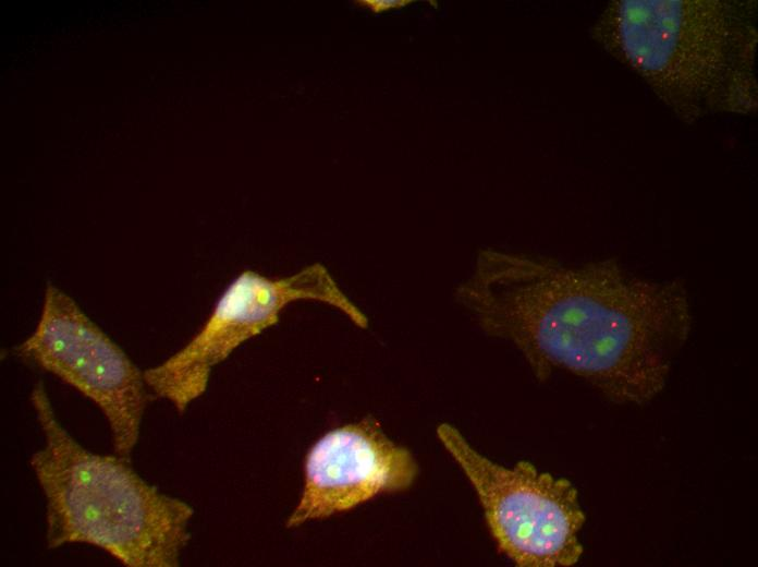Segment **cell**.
Masks as SVG:
<instances>
[{
	"mask_svg": "<svg viewBox=\"0 0 758 567\" xmlns=\"http://www.w3.org/2000/svg\"><path fill=\"white\" fill-rule=\"evenodd\" d=\"M454 298L488 336L514 345L539 381L567 371L620 403L663 389L692 326L682 285L611 260L567 267L487 249Z\"/></svg>",
	"mask_w": 758,
	"mask_h": 567,
	"instance_id": "obj_1",
	"label": "cell"
},
{
	"mask_svg": "<svg viewBox=\"0 0 758 567\" xmlns=\"http://www.w3.org/2000/svg\"><path fill=\"white\" fill-rule=\"evenodd\" d=\"M756 1L615 0L594 40L680 120L757 111Z\"/></svg>",
	"mask_w": 758,
	"mask_h": 567,
	"instance_id": "obj_2",
	"label": "cell"
},
{
	"mask_svg": "<svg viewBox=\"0 0 758 567\" xmlns=\"http://www.w3.org/2000/svg\"><path fill=\"white\" fill-rule=\"evenodd\" d=\"M30 403L44 444L29 459L45 498L48 548L83 544L127 567H176L194 508L146 481L119 455L80 444L59 421L46 386Z\"/></svg>",
	"mask_w": 758,
	"mask_h": 567,
	"instance_id": "obj_3",
	"label": "cell"
},
{
	"mask_svg": "<svg viewBox=\"0 0 758 567\" xmlns=\"http://www.w3.org/2000/svg\"><path fill=\"white\" fill-rule=\"evenodd\" d=\"M297 301L330 305L358 328L368 327L366 314L320 263L283 277L247 268L227 285L200 328L181 349L144 371L149 390L183 413L206 393L213 367L278 324L282 311Z\"/></svg>",
	"mask_w": 758,
	"mask_h": 567,
	"instance_id": "obj_4",
	"label": "cell"
},
{
	"mask_svg": "<svg viewBox=\"0 0 758 567\" xmlns=\"http://www.w3.org/2000/svg\"><path fill=\"white\" fill-rule=\"evenodd\" d=\"M437 436L474 487L499 551L521 567H568L578 562L585 515L566 479L527 461L513 467L478 453L453 425Z\"/></svg>",
	"mask_w": 758,
	"mask_h": 567,
	"instance_id": "obj_5",
	"label": "cell"
},
{
	"mask_svg": "<svg viewBox=\"0 0 758 567\" xmlns=\"http://www.w3.org/2000/svg\"><path fill=\"white\" fill-rule=\"evenodd\" d=\"M13 351L91 401L115 454L131 458L149 400L144 371L69 293L47 284L36 326Z\"/></svg>",
	"mask_w": 758,
	"mask_h": 567,
	"instance_id": "obj_6",
	"label": "cell"
},
{
	"mask_svg": "<svg viewBox=\"0 0 758 567\" xmlns=\"http://www.w3.org/2000/svg\"><path fill=\"white\" fill-rule=\"evenodd\" d=\"M417 475L413 454L389 438L374 418L334 427L308 449L302 493L285 526L297 528L406 491Z\"/></svg>",
	"mask_w": 758,
	"mask_h": 567,
	"instance_id": "obj_7",
	"label": "cell"
},
{
	"mask_svg": "<svg viewBox=\"0 0 758 567\" xmlns=\"http://www.w3.org/2000/svg\"><path fill=\"white\" fill-rule=\"evenodd\" d=\"M357 3H360L362 5H366L370 8L374 12H382L384 10L391 9V8H400L403 5H406L407 3H411L412 1L409 0H359L356 1Z\"/></svg>",
	"mask_w": 758,
	"mask_h": 567,
	"instance_id": "obj_8",
	"label": "cell"
}]
</instances>
